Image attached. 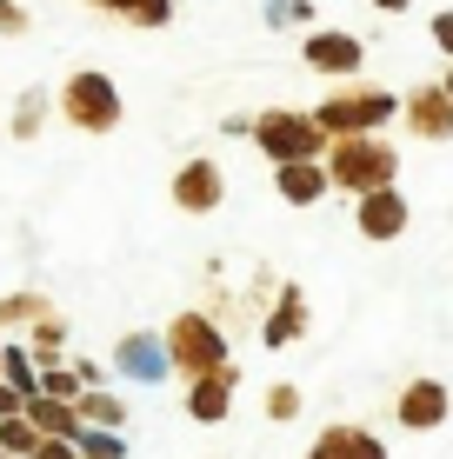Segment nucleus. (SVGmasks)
I'll return each instance as SVG.
<instances>
[{
	"instance_id": "obj_19",
	"label": "nucleus",
	"mask_w": 453,
	"mask_h": 459,
	"mask_svg": "<svg viewBox=\"0 0 453 459\" xmlns=\"http://www.w3.org/2000/svg\"><path fill=\"white\" fill-rule=\"evenodd\" d=\"M54 313V299H47L40 287H21V293H0V333H13V326H34Z\"/></svg>"
},
{
	"instance_id": "obj_32",
	"label": "nucleus",
	"mask_w": 453,
	"mask_h": 459,
	"mask_svg": "<svg viewBox=\"0 0 453 459\" xmlns=\"http://www.w3.org/2000/svg\"><path fill=\"white\" fill-rule=\"evenodd\" d=\"M0 379H7V346H0Z\"/></svg>"
},
{
	"instance_id": "obj_3",
	"label": "nucleus",
	"mask_w": 453,
	"mask_h": 459,
	"mask_svg": "<svg viewBox=\"0 0 453 459\" xmlns=\"http://www.w3.org/2000/svg\"><path fill=\"white\" fill-rule=\"evenodd\" d=\"M400 114V100L387 87H361V81H347V87H334L327 100L314 107V126L327 140H353V134H373V126H387Z\"/></svg>"
},
{
	"instance_id": "obj_15",
	"label": "nucleus",
	"mask_w": 453,
	"mask_h": 459,
	"mask_svg": "<svg viewBox=\"0 0 453 459\" xmlns=\"http://www.w3.org/2000/svg\"><path fill=\"white\" fill-rule=\"evenodd\" d=\"M301 333H307V293H301V287H280L274 313L260 320V340H267L274 353H280V346H293Z\"/></svg>"
},
{
	"instance_id": "obj_33",
	"label": "nucleus",
	"mask_w": 453,
	"mask_h": 459,
	"mask_svg": "<svg viewBox=\"0 0 453 459\" xmlns=\"http://www.w3.org/2000/svg\"><path fill=\"white\" fill-rule=\"evenodd\" d=\"M440 87H447V100H453V74H447V81H440Z\"/></svg>"
},
{
	"instance_id": "obj_27",
	"label": "nucleus",
	"mask_w": 453,
	"mask_h": 459,
	"mask_svg": "<svg viewBox=\"0 0 453 459\" xmlns=\"http://www.w3.org/2000/svg\"><path fill=\"white\" fill-rule=\"evenodd\" d=\"M0 34H7V40H21V34H27V13H21V0H0Z\"/></svg>"
},
{
	"instance_id": "obj_17",
	"label": "nucleus",
	"mask_w": 453,
	"mask_h": 459,
	"mask_svg": "<svg viewBox=\"0 0 453 459\" xmlns=\"http://www.w3.org/2000/svg\"><path fill=\"white\" fill-rule=\"evenodd\" d=\"M74 413H81V426L120 433V426H127V400H120V393H100V386H87L81 400H74Z\"/></svg>"
},
{
	"instance_id": "obj_8",
	"label": "nucleus",
	"mask_w": 453,
	"mask_h": 459,
	"mask_svg": "<svg viewBox=\"0 0 453 459\" xmlns=\"http://www.w3.org/2000/svg\"><path fill=\"white\" fill-rule=\"evenodd\" d=\"M407 220H414V207H407V194H400V186H380V194H361V200H353V227H361L367 240H400V233H407Z\"/></svg>"
},
{
	"instance_id": "obj_13",
	"label": "nucleus",
	"mask_w": 453,
	"mask_h": 459,
	"mask_svg": "<svg viewBox=\"0 0 453 459\" xmlns=\"http://www.w3.org/2000/svg\"><path fill=\"white\" fill-rule=\"evenodd\" d=\"M307 459H387V446L367 433V426L334 420V426H320V439L307 446Z\"/></svg>"
},
{
	"instance_id": "obj_6",
	"label": "nucleus",
	"mask_w": 453,
	"mask_h": 459,
	"mask_svg": "<svg viewBox=\"0 0 453 459\" xmlns=\"http://www.w3.org/2000/svg\"><path fill=\"white\" fill-rule=\"evenodd\" d=\"M221 200H227V173H221V160L194 153V160L174 167V207H180V213H221Z\"/></svg>"
},
{
	"instance_id": "obj_9",
	"label": "nucleus",
	"mask_w": 453,
	"mask_h": 459,
	"mask_svg": "<svg viewBox=\"0 0 453 459\" xmlns=\"http://www.w3.org/2000/svg\"><path fill=\"white\" fill-rule=\"evenodd\" d=\"M114 373L134 379V386H153V379L174 373V359H167V340L161 333H127L114 346Z\"/></svg>"
},
{
	"instance_id": "obj_16",
	"label": "nucleus",
	"mask_w": 453,
	"mask_h": 459,
	"mask_svg": "<svg viewBox=\"0 0 453 459\" xmlns=\"http://www.w3.org/2000/svg\"><path fill=\"white\" fill-rule=\"evenodd\" d=\"M21 420L34 426L40 439H81V413H74L67 400H47V393H27V406H21Z\"/></svg>"
},
{
	"instance_id": "obj_26",
	"label": "nucleus",
	"mask_w": 453,
	"mask_h": 459,
	"mask_svg": "<svg viewBox=\"0 0 453 459\" xmlns=\"http://www.w3.org/2000/svg\"><path fill=\"white\" fill-rule=\"evenodd\" d=\"M267 420H274V426L301 420V386H287V379H280V386H267Z\"/></svg>"
},
{
	"instance_id": "obj_4",
	"label": "nucleus",
	"mask_w": 453,
	"mask_h": 459,
	"mask_svg": "<svg viewBox=\"0 0 453 459\" xmlns=\"http://www.w3.org/2000/svg\"><path fill=\"white\" fill-rule=\"evenodd\" d=\"M254 147L267 153L274 167L327 160V134L314 126V114H293V107H267V114H254Z\"/></svg>"
},
{
	"instance_id": "obj_25",
	"label": "nucleus",
	"mask_w": 453,
	"mask_h": 459,
	"mask_svg": "<svg viewBox=\"0 0 453 459\" xmlns=\"http://www.w3.org/2000/svg\"><path fill=\"white\" fill-rule=\"evenodd\" d=\"M74 446H81V459H127V439H120V433H100V426H81V439H74Z\"/></svg>"
},
{
	"instance_id": "obj_24",
	"label": "nucleus",
	"mask_w": 453,
	"mask_h": 459,
	"mask_svg": "<svg viewBox=\"0 0 453 459\" xmlns=\"http://www.w3.org/2000/svg\"><path fill=\"white\" fill-rule=\"evenodd\" d=\"M7 386L21 393H40V367H34V353H27V346H7Z\"/></svg>"
},
{
	"instance_id": "obj_28",
	"label": "nucleus",
	"mask_w": 453,
	"mask_h": 459,
	"mask_svg": "<svg viewBox=\"0 0 453 459\" xmlns=\"http://www.w3.org/2000/svg\"><path fill=\"white\" fill-rule=\"evenodd\" d=\"M34 459H81V446H74V439H40Z\"/></svg>"
},
{
	"instance_id": "obj_14",
	"label": "nucleus",
	"mask_w": 453,
	"mask_h": 459,
	"mask_svg": "<svg viewBox=\"0 0 453 459\" xmlns=\"http://www.w3.org/2000/svg\"><path fill=\"white\" fill-rule=\"evenodd\" d=\"M274 186H280V200H287V207H314V200L334 194V180H327V167H320V160L274 167Z\"/></svg>"
},
{
	"instance_id": "obj_29",
	"label": "nucleus",
	"mask_w": 453,
	"mask_h": 459,
	"mask_svg": "<svg viewBox=\"0 0 453 459\" xmlns=\"http://www.w3.org/2000/svg\"><path fill=\"white\" fill-rule=\"evenodd\" d=\"M433 40H440V54H453V13H433Z\"/></svg>"
},
{
	"instance_id": "obj_7",
	"label": "nucleus",
	"mask_w": 453,
	"mask_h": 459,
	"mask_svg": "<svg viewBox=\"0 0 453 459\" xmlns=\"http://www.w3.org/2000/svg\"><path fill=\"white\" fill-rule=\"evenodd\" d=\"M453 413V393L440 386V379H407L394 400V420L407 426V433H433V426H447Z\"/></svg>"
},
{
	"instance_id": "obj_5",
	"label": "nucleus",
	"mask_w": 453,
	"mask_h": 459,
	"mask_svg": "<svg viewBox=\"0 0 453 459\" xmlns=\"http://www.w3.org/2000/svg\"><path fill=\"white\" fill-rule=\"evenodd\" d=\"M60 114H67V126H81V134H114L120 126V87L107 81V74H67V87H60Z\"/></svg>"
},
{
	"instance_id": "obj_10",
	"label": "nucleus",
	"mask_w": 453,
	"mask_h": 459,
	"mask_svg": "<svg viewBox=\"0 0 453 459\" xmlns=\"http://www.w3.org/2000/svg\"><path fill=\"white\" fill-rule=\"evenodd\" d=\"M233 386H240V373L221 367V373H200V379H187V420H200V426H221L233 413Z\"/></svg>"
},
{
	"instance_id": "obj_11",
	"label": "nucleus",
	"mask_w": 453,
	"mask_h": 459,
	"mask_svg": "<svg viewBox=\"0 0 453 459\" xmlns=\"http://www.w3.org/2000/svg\"><path fill=\"white\" fill-rule=\"evenodd\" d=\"M400 114H407V126L420 140H453V100H447V87L433 81V87H414L407 100H400Z\"/></svg>"
},
{
	"instance_id": "obj_23",
	"label": "nucleus",
	"mask_w": 453,
	"mask_h": 459,
	"mask_svg": "<svg viewBox=\"0 0 453 459\" xmlns=\"http://www.w3.org/2000/svg\"><path fill=\"white\" fill-rule=\"evenodd\" d=\"M34 446H40V433H34L21 413L0 420V459H34Z\"/></svg>"
},
{
	"instance_id": "obj_1",
	"label": "nucleus",
	"mask_w": 453,
	"mask_h": 459,
	"mask_svg": "<svg viewBox=\"0 0 453 459\" xmlns=\"http://www.w3.org/2000/svg\"><path fill=\"white\" fill-rule=\"evenodd\" d=\"M327 180L340 186V194H380V186H394V173H400V153H394V140H380V134H353V140H327Z\"/></svg>"
},
{
	"instance_id": "obj_12",
	"label": "nucleus",
	"mask_w": 453,
	"mask_h": 459,
	"mask_svg": "<svg viewBox=\"0 0 453 459\" xmlns=\"http://www.w3.org/2000/svg\"><path fill=\"white\" fill-rule=\"evenodd\" d=\"M361 60H367V47L353 40V34H334V27H320V34H307V67L314 74H361Z\"/></svg>"
},
{
	"instance_id": "obj_31",
	"label": "nucleus",
	"mask_w": 453,
	"mask_h": 459,
	"mask_svg": "<svg viewBox=\"0 0 453 459\" xmlns=\"http://www.w3.org/2000/svg\"><path fill=\"white\" fill-rule=\"evenodd\" d=\"M373 7H387V13H400V7H414V0H373Z\"/></svg>"
},
{
	"instance_id": "obj_20",
	"label": "nucleus",
	"mask_w": 453,
	"mask_h": 459,
	"mask_svg": "<svg viewBox=\"0 0 453 459\" xmlns=\"http://www.w3.org/2000/svg\"><path fill=\"white\" fill-rule=\"evenodd\" d=\"M87 7L114 13V21H127V27H167L174 21V0H87Z\"/></svg>"
},
{
	"instance_id": "obj_21",
	"label": "nucleus",
	"mask_w": 453,
	"mask_h": 459,
	"mask_svg": "<svg viewBox=\"0 0 453 459\" xmlns=\"http://www.w3.org/2000/svg\"><path fill=\"white\" fill-rule=\"evenodd\" d=\"M47 114H54V100H47V93H40V87H27V93H21V100H13V126H7V134H13V140H34Z\"/></svg>"
},
{
	"instance_id": "obj_18",
	"label": "nucleus",
	"mask_w": 453,
	"mask_h": 459,
	"mask_svg": "<svg viewBox=\"0 0 453 459\" xmlns=\"http://www.w3.org/2000/svg\"><path fill=\"white\" fill-rule=\"evenodd\" d=\"M27 353H34V367H60V359H67V320H60V313L34 320L27 326Z\"/></svg>"
},
{
	"instance_id": "obj_2",
	"label": "nucleus",
	"mask_w": 453,
	"mask_h": 459,
	"mask_svg": "<svg viewBox=\"0 0 453 459\" xmlns=\"http://www.w3.org/2000/svg\"><path fill=\"white\" fill-rule=\"evenodd\" d=\"M161 340H167V359H174V373H180V379H200V373L233 367V359H227V326L213 320V313H200V307L174 313Z\"/></svg>"
},
{
	"instance_id": "obj_22",
	"label": "nucleus",
	"mask_w": 453,
	"mask_h": 459,
	"mask_svg": "<svg viewBox=\"0 0 453 459\" xmlns=\"http://www.w3.org/2000/svg\"><path fill=\"white\" fill-rule=\"evenodd\" d=\"M40 393H47V400H81V393H87V379L81 373H74V359H60V367H40Z\"/></svg>"
},
{
	"instance_id": "obj_30",
	"label": "nucleus",
	"mask_w": 453,
	"mask_h": 459,
	"mask_svg": "<svg viewBox=\"0 0 453 459\" xmlns=\"http://www.w3.org/2000/svg\"><path fill=\"white\" fill-rule=\"evenodd\" d=\"M21 406H27V400H21V393L7 386V379H0V420H13V413H21Z\"/></svg>"
}]
</instances>
